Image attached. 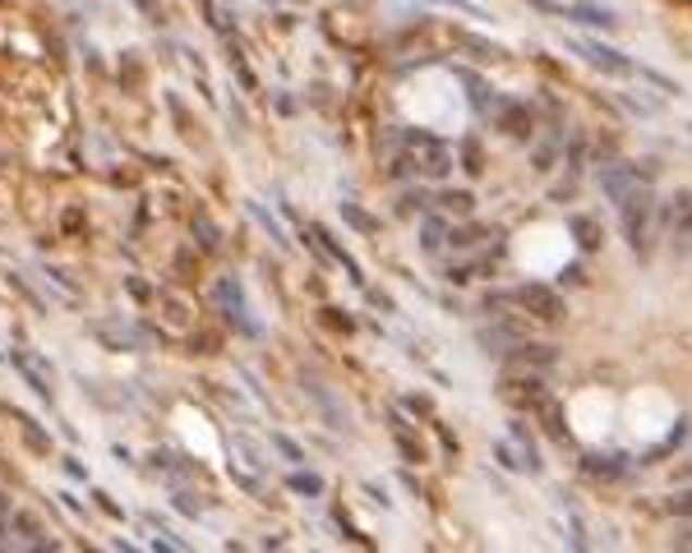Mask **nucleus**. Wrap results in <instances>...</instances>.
Listing matches in <instances>:
<instances>
[{"instance_id":"f257e3e1","label":"nucleus","mask_w":692,"mask_h":553,"mask_svg":"<svg viewBox=\"0 0 692 553\" xmlns=\"http://www.w3.org/2000/svg\"><path fill=\"white\" fill-rule=\"evenodd\" d=\"M416 175V181H448L453 175V148L444 144V138H434L425 130H401V157H397V167L393 175Z\"/></svg>"},{"instance_id":"f03ea898","label":"nucleus","mask_w":692,"mask_h":553,"mask_svg":"<svg viewBox=\"0 0 692 553\" xmlns=\"http://www.w3.org/2000/svg\"><path fill=\"white\" fill-rule=\"evenodd\" d=\"M614 212H619V235L623 245L638 254V259H646L651 254V235H656V189H651V181H642L638 189H628L619 204H614Z\"/></svg>"},{"instance_id":"7ed1b4c3","label":"nucleus","mask_w":692,"mask_h":553,"mask_svg":"<svg viewBox=\"0 0 692 553\" xmlns=\"http://www.w3.org/2000/svg\"><path fill=\"white\" fill-rule=\"evenodd\" d=\"M494 305H508L517 314H531L535 323H564L568 319V300L554 286L545 282H522V286H508V291H498L490 295Z\"/></svg>"},{"instance_id":"20e7f679","label":"nucleus","mask_w":692,"mask_h":553,"mask_svg":"<svg viewBox=\"0 0 692 553\" xmlns=\"http://www.w3.org/2000/svg\"><path fill=\"white\" fill-rule=\"evenodd\" d=\"M494 462L504 470H517V476H541V470H545L541 447H535V433L527 429L522 415H512L508 429L494 439Z\"/></svg>"},{"instance_id":"39448f33","label":"nucleus","mask_w":692,"mask_h":553,"mask_svg":"<svg viewBox=\"0 0 692 553\" xmlns=\"http://www.w3.org/2000/svg\"><path fill=\"white\" fill-rule=\"evenodd\" d=\"M535 10H545L554 19H568V24H582V28H619V14L609 5H591V0H531Z\"/></svg>"},{"instance_id":"423d86ee","label":"nucleus","mask_w":692,"mask_h":553,"mask_svg":"<svg viewBox=\"0 0 692 553\" xmlns=\"http://www.w3.org/2000/svg\"><path fill=\"white\" fill-rule=\"evenodd\" d=\"M568 47L582 56L591 70H601V74H609V78H632V74H638V65H632L619 47H605L601 37H568Z\"/></svg>"},{"instance_id":"0eeeda50","label":"nucleus","mask_w":692,"mask_h":553,"mask_svg":"<svg viewBox=\"0 0 692 553\" xmlns=\"http://www.w3.org/2000/svg\"><path fill=\"white\" fill-rule=\"evenodd\" d=\"M656 222L665 231V241L675 249H692V189H675L669 204H660Z\"/></svg>"},{"instance_id":"6e6552de","label":"nucleus","mask_w":692,"mask_h":553,"mask_svg":"<svg viewBox=\"0 0 692 553\" xmlns=\"http://www.w3.org/2000/svg\"><path fill=\"white\" fill-rule=\"evenodd\" d=\"M642 181H651V171H642L638 162H628V157H609V162H601V171H595V185H601V194L609 204H619L628 189H638Z\"/></svg>"},{"instance_id":"1a4fd4ad","label":"nucleus","mask_w":692,"mask_h":553,"mask_svg":"<svg viewBox=\"0 0 692 553\" xmlns=\"http://www.w3.org/2000/svg\"><path fill=\"white\" fill-rule=\"evenodd\" d=\"M213 300H218V309L226 314V319L245 332V337H259V323L249 319V305H245V291H240V282H236V276H218Z\"/></svg>"},{"instance_id":"9d476101","label":"nucleus","mask_w":692,"mask_h":553,"mask_svg":"<svg viewBox=\"0 0 692 553\" xmlns=\"http://www.w3.org/2000/svg\"><path fill=\"white\" fill-rule=\"evenodd\" d=\"M498 397H504L512 410H522V415H531L535 406H541L549 392H545V383H541V373H522L517 369L512 379H504V388H498Z\"/></svg>"},{"instance_id":"9b49d317","label":"nucleus","mask_w":692,"mask_h":553,"mask_svg":"<svg viewBox=\"0 0 692 553\" xmlns=\"http://www.w3.org/2000/svg\"><path fill=\"white\" fill-rule=\"evenodd\" d=\"M475 342L485 346L490 360H508V355L527 342V332L517 328L512 319H504V323H494V328H480V332H475Z\"/></svg>"},{"instance_id":"f8f14e48","label":"nucleus","mask_w":692,"mask_h":553,"mask_svg":"<svg viewBox=\"0 0 692 553\" xmlns=\"http://www.w3.org/2000/svg\"><path fill=\"white\" fill-rule=\"evenodd\" d=\"M10 360H14V369H18V373H24V383L37 392V397H42V402H51V397H55V383H51L47 360H37V355H33L28 346H14Z\"/></svg>"},{"instance_id":"ddd939ff","label":"nucleus","mask_w":692,"mask_h":553,"mask_svg":"<svg viewBox=\"0 0 692 553\" xmlns=\"http://www.w3.org/2000/svg\"><path fill=\"white\" fill-rule=\"evenodd\" d=\"M490 121H494V130H504L508 138H531V134H535L531 107H527V102H508V97L498 102V111L490 115Z\"/></svg>"},{"instance_id":"4468645a","label":"nucleus","mask_w":692,"mask_h":553,"mask_svg":"<svg viewBox=\"0 0 692 553\" xmlns=\"http://www.w3.org/2000/svg\"><path fill=\"white\" fill-rule=\"evenodd\" d=\"M504 365H508V369H522V373H545V369L559 365V351L545 346V342H522Z\"/></svg>"},{"instance_id":"2eb2a0df","label":"nucleus","mask_w":692,"mask_h":553,"mask_svg":"<svg viewBox=\"0 0 692 553\" xmlns=\"http://www.w3.org/2000/svg\"><path fill=\"white\" fill-rule=\"evenodd\" d=\"M448 217L444 212H420V226H416V245H420V254H444L448 249Z\"/></svg>"},{"instance_id":"dca6fc26","label":"nucleus","mask_w":692,"mask_h":553,"mask_svg":"<svg viewBox=\"0 0 692 553\" xmlns=\"http://www.w3.org/2000/svg\"><path fill=\"white\" fill-rule=\"evenodd\" d=\"M457 78H461V84L471 88V93H467L471 111L480 115V121H490V115L498 111V102H504V97H494V88H490V84H485V78H480V74H471V70H457Z\"/></svg>"},{"instance_id":"f3484780","label":"nucleus","mask_w":692,"mask_h":553,"mask_svg":"<svg viewBox=\"0 0 692 553\" xmlns=\"http://www.w3.org/2000/svg\"><path fill=\"white\" fill-rule=\"evenodd\" d=\"M582 470L591 480H619V476L632 470V462L623 457V452H591V457L582 462Z\"/></svg>"},{"instance_id":"a211bd4d","label":"nucleus","mask_w":692,"mask_h":553,"mask_svg":"<svg viewBox=\"0 0 692 553\" xmlns=\"http://www.w3.org/2000/svg\"><path fill=\"white\" fill-rule=\"evenodd\" d=\"M10 530L18 536V544H28V549H55V540H47V530L33 512H10Z\"/></svg>"},{"instance_id":"6ab92c4d","label":"nucleus","mask_w":692,"mask_h":553,"mask_svg":"<svg viewBox=\"0 0 692 553\" xmlns=\"http://www.w3.org/2000/svg\"><path fill=\"white\" fill-rule=\"evenodd\" d=\"M568 231L577 235V249H582V254H595V249L605 245V231H601V222H595L591 212H572L568 217Z\"/></svg>"},{"instance_id":"aec40b11","label":"nucleus","mask_w":692,"mask_h":553,"mask_svg":"<svg viewBox=\"0 0 692 553\" xmlns=\"http://www.w3.org/2000/svg\"><path fill=\"white\" fill-rule=\"evenodd\" d=\"M531 415H535V420H541V429L549 433L554 443H564V447H568V429H564V410H559V402H554V397H545V402L535 406Z\"/></svg>"},{"instance_id":"412c9836","label":"nucleus","mask_w":692,"mask_h":553,"mask_svg":"<svg viewBox=\"0 0 692 553\" xmlns=\"http://www.w3.org/2000/svg\"><path fill=\"white\" fill-rule=\"evenodd\" d=\"M434 208L444 212V217H461V222H467V217L475 212V194H471V189H444V194L434 199Z\"/></svg>"},{"instance_id":"4be33fe9","label":"nucleus","mask_w":692,"mask_h":553,"mask_svg":"<svg viewBox=\"0 0 692 553\" xmlns=\"http://www.w3.org/2000/svg\"><path fill=\"white\" fill-rule=\"evenodd\" d=\"M490 235V226H480V222H471L467 217V226H448V249L453 254H471L480 241H485Z\"/></svg>"},{"instance_id":"5701e85b","label":"nucleus","mask_w":692,"mask_h":553,"mask_svg":"<svg viewBox=\"0 0 692 553\" xmlns=\"http://www.w3.org/2000/svg\"><path fill=\"white\" fill-rule=\"evenodd\" d=\"M559 144H564V134H559V121L549 125V134L541 138V144L531 148V162H535V171H554V157H559Z\"/></svg>"},{"instance_id":"b1692460","label":"nucleus","mask_w":692,"mask_h":553,"mask_svg":"<svg viewBox=\"0 0 692 553\" xmlns=\"http://www.w3.org/2000/svg\"><path fill=\"white\" fill-rule=\"evenodd\" d=\"M286 489H296V493H305V499H323V476H314V470H292L286 476Z\"/></svg>"},{"instance_id":"393cba45","label":"nucleus","mask_w":692,"mask_h":553,"mask_svg":"<svg viewBox=\"0 0 692 553\" xmlns=\"http://www.w3.org/2000/svg\"><path fill=\"white\" fill-rule=\"evenodd\" d=\"M434 199L425 189H407V194H397V217H416V212H430Z\"/></svg>"},{"instance_id":"a878e982","label":"nucleus","mask_w":692,"mask_h":553,"mask_svg":"<svg viewBox=\"0 0 692 553\" xmlns=\"http://www.w3.org/2000/svg\"><path fill=\"white\" fill-rule=\"evenodd\" d=\"M92 332L107 342V346H139V332L134 328H107V323H92Z\"/></svg>"},{"instance_id":"bb28decb","label":"nucleus","mask_w":692,"mask_h":553,"mask_svg":"<svg viewBox=\"0 0 692 553\" xmlns=\"http://www.w3.org/2000/svg\"><path fill=\"white\" fill-rule=\"evenodd\" d=\"M342 217H346V222H351L360 235H374V231H379V226H374V217L364 212V208H356V204H342Z\"/></svg>"},{"instance_id":"cd10ccee","label":"nucleus","mask_w":692,"mask_h":553,"mask_svg":"<svg viewBox=\"0 0 692 553\" xmlns=\"http://www.w3.org/2000/svg\"><path fill=\"white\" fill-rule=\"evenodd\" d=\"M249 217H259V226H263V231H268V235H273V241H277V245H282V249H286V245H292V241H286V231H282V226H277V217H268V212H263V208H259V204H249Z\"/></svg>"},{"instance_id":"c85d7f7f","label":"nucleus","mask_w":692,"mask_h":553,"mask_svg":"<svg viewBox=\"0 0 692 553\" xmlns=\"http://www.w3.org/2000/svg\"><path fill=\"white\" fill-rule=\"evenodd\" d=\"M665 507L675 512V517L692 521V489H675V493H669V499H665Z\"/></svg>"},{"instance_id":"c756f323","label":"nucleus","mask_w":692,"mask_h":553,"mask_svg":"<svg viewBox=\"0 0 692 553\" xmlns=\"http://www.w3.org/2000/svg\"><path fill=\"white\" fill-rule=\"evenodd\" d=\"M18 429H24L28 447H37V452H51V439H47V433H42V429H37V425L28 420V415H18Z\"/></svg>"},{"instance_id":"7c9ffc66","label":"nucleus","mask_w":692,"mask_h":553,"mask_svg":"<svg viewBox=\"0 0 692 553\" xmlns=\"http://www.w3.org/2000/svg\"><path fill=\"white\" fill-rule=\"evenodd\" d=\"M457 152H461V162H467V175H480V171H485V157H480V144H475V138H467V144H461Z\"/></svg>"},{"instance_id":"2f4dec72","label":"nucleus","mask_w":692,"mask_h":553,"mask_svg":"<svg viewBox=\"0 0 692 553\" xmlns=\"http://www.w3.org/2000/svg\"><path fill=\"white\" fill-rule=\"evenodd\" d=\"M273 447H277V452H282V457L292 462V466H305V452H300V443H292V439H286V433H273Z\"/></svg>"},{"instance_id":"473e14b6","label":"nucleus","mask_w":692,"mask_h":553,"mask_svg":"<svg viewBox=\"0 0 692 553\" xmlns=\"http://www.w3.org/2000/svg\"><path fill=\"white\" fill-rule=\"evenodd\" d=\"M430 5H448V10H457V14H471V19H485V10H480V5H471V0H430Z\"/></svg>"},{"instance_id":"72a5a7b5","label":"nucleus","mask_w":692,"mask_h":553,"mask_svg":"<svg viewBox=\"0 0 692 553\" xmlns=\"http://www.w3.org/2000/svg\"><path fill=\"white\" fill-rule=\"evenodd\" d=\"M195 235H203V249H218V231L208 217H195Z\"/></svg>"},{"instance_id":"f704fd0d","label":"nucleus","mask_w":692,"mask_h":553,"mask_svg":"<svg viewBox=\"0 0 692 553\" xmlns=\"http://www.w3.org/2000/svg\"><path fill=\"white\" fill-rule=\"evenodd\" d=\"M176 507L185 512V517H199V512H203L208 503H195V493H176Z\"/></svg>"},{"instance_id":"c9c22d12","label":"nucleus","mask_w":692,"mask_h":553,"mask_svg":"<svg viewBox=\"0 0 692 553\" xmlns=\"http://www.w3.org/2000/svg\"><path fill=\"white\" fill-rule=\"evenodd\" d=\"M669 544H675V549H692V526H679L675 536H669Z\"/></svg>"},{"instance_id":"e433bc0d","label":"nucleus","mask_w":692,"mask_h":553,"mask_svg":"<svg viewBox=\"0 0 692 553\" xmlns=\"http://www.w3.org/2000/svg\"><path fill=\"white\" fill-rule=\"evenodd\" d=\"M407 410H416V415H430V402H425V397H407Z\"/></svg>"},{"instance_id":"4c0bfd02","label":"nucleus","mask_w":692,"mask_h":553,"mask_svg":"<svg viewBox=\"0 0 692 553\" xmlns=\"http://www.w3.org/2000/svg\"><path fill=\"white\" fill-rule=\"evenodd\" d=\"M679 480H692V457H688V462H679Z\"/></svg>"},{"instance_id":"58836bf2","label":"nucleus","mask_w":692,"mask_h":553,"mask_svg":"<svg viewBox=\"0 0 692 553\" xmlns=\"http://www.w3.org/2000/svg\"><path fill=\"white\" fill-rule=\"evenodd\" d=\"M292 5H296V0H292Z\"/></svg>"}]
</instances>
